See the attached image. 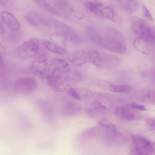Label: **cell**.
I'll return each mask as SVG.
<instances>
[{"label":"cell","mask_w":155,"mask_h":155,"mask_svg":"<svg viewBox=\"0 0 155 155\" xmlns=\"http://www.w3.org/2000/svg\"><path fill=\"white\" fill-rule=\"evenodd\" d=\"M131 154L133 155H155V143L146 137L137 134L132 137Z\"/></svg>","instance_id":"1"},{"label":"cell","mask_w":155,"mask_h":155,"mask_svg":"<svg viewBox=\"0 0 155 155\" xmlns=\"http://www.w3.org/2000/svg\"><path fill=\"white\" fill-rule=\"evenodd\" d=\"M133 30L135 35L147 42H155V31L145 20L138 17L133 18Z\"/></svg>","instance_id":"2"},{"label":"cell","mask_w":155,"mask_h":155,"mask_svg":"<svg viewBox=\"0 0 155 155\" xmlns=\"http://www.w3.org/2000/svg\"><path fill=\"white\" fill-rule=\"evenodd\" d=\"M39 49L40 44L38 40L33 38L18 47L15 52L17 56L21 58L29 59L35 57Z\"/></svg>","instance_id":"3"},{"label":"cell","mask_w":155,"mask_h":155,"mask_svg":"<svg viewBox=\"0 0 155 155\" xmlns=\"http://www.w3.org/2000/svg\"><path fill=\"white\" fill-rule=\"evenodd\" d=\"M37 87L35 79L30 76L19 78L15 81L14 87L17 92L22 94H29L33 92Z\"/></svg>","instance_id":"4"},{"label":"cell","mask_w":155,"mask_h":155,"mask_svg":"<svg viewBox=\"0 0 155 155\" xmlns=\"http://www.w3.org/2000/svg\"><path fill=\"white\" fill-rule=\"evenodd\" d=\"M63 74L49 71L46 78L48 85L54 91L58 92L65 91V86L63 82Z\"/></svg>","instance_id":"5"},{"label":"cell","mask_w":155,"mask_h":155,"mask_svg":"<svg viewBox=\"0 0 155 155\" xmlns=\"http://www.w3.org/2000/svg\"><path fill=\"white\" fill-rule=\"evenodd\" d=\"M114 114L118 119L123 120H132L138 119L139 113L135 110L126 107L119 106L114 110Z\"/></svg>","instance_id":"6"},{"label":"cell","mask_w":155,"mask_h":155,"mask_svg":"<svg viewBox=\"0 0 155 155\" xmlns=\"http://www.w3.org/2000/svg\"><path fill=\"white\" fill-rule=\"evenodd\" d=\"M54 25L58 32L65 35L71 41L77 44L81 43V41L80 37L69 26L62 22L58 21H55Z\"/></svg>","instance_id":"7"},{"label":"cell","mask_w":155,"mask_h":155,"mask_svg":"<svg viewBox=\"0 0 155 155\" xmlns=\"http://www.w3.org/2000/svg\"><path fill=\"white\" fill-rule=\"evenodd\" d=\"M98 45L106 50L120 54H124L127 51L125 45L107 38H102Z\"/></svg>","instance_id":"8"},{"label":"cell","mask_w":155,"mask_h":155,"mask_svg":"<svg viewBox=\"0 0 155 155\" xmlns=\"http://www.w3.org/2000/svg\"><path fill=\"white\" fill-rule=\"evenodd\" d=\"M68 60L75 66H81L89 61L88 52L84 50L73 52L67 57Z\"/></svg>","instance_id":"9"},{"label":"cell","mask_w":155,"mask_h":155,"mask_svg":"<svg viewBox=\"0 0 155 155\" xmlns=\"http://www.w3.org/2000/svg\"><path fill=\"white\" fill-rule=\"evenodd\" d=\"M49 68V71L63 74L68 72L70 69L68 62L59 58H54L51 61Z\"/></svg>","instance_id":"10"},{"label":"cell","mask_w":155,"mask_h":155,"mask_svg":"<svg viewBox=\"0 0 155 155\" xmlns=\"http://www.w3.org/2000/svg\"><path fill=\"white\" fill-rule=\"evenodd\" d=\"M0 15L3 21L9 28L13 31H17L20 28V23L11 13L2 11Z\"/></svg>","instance_id":"11"},{"label":"cell","mask_w":155,"mask_h":155,"mask_svg":"<svg viewBox=\"0 0 155 155\" xmlns=\"http://www.w3.org/2000/svg\"><path fill=\"white\" fill-rule=\"evenodd\" d=\"M100 87L104 89L115 93H127L131 89V87L129 85H116L104 81L101 83Z\"/></svg>","instance_id":"12"},{"label":"cell","mask_w":155,"mask_h":155,"mask_svg":"<svg viewBox=\"0 0 155 155\" xmlns=\"http://www.w3.org/2000/svg\"><path fill=\"white\" fill-rule=\"evenodd\" d=\"M107 38L125 45V38L121 32L115 29L108 27L105 31Z\"/></svg>","instance_id":"13"},{"label":"cell","mask_w":155,"mask_h":155,"mask_svg":"<svg viewBox=\"0 0 155 155\" xmlns=\"http://www.w3.org/2000/svg\"><path fill=\"white\" fill-rule=\"evenodd\" d=\"M41 42L45 48L51 52L60 55H64L66 53L65 48L49 41L43 40H41Z\"/></svg>","instance_id":"14"},{"label":"cell","mask_w":155,"mask_h":155,"mask_svg":"<svg viewBox=\"0 0 155 155\" xmlns=\"http://www.w3.org/2000/svg\"><path fill=\"white\" fill-rule=\"evenodd\" d=\"M133 45L135 48L140 52L145 55L149 53V48L147 42L139 38H136L133 41Z\"/></svg>","instance_id":"15"},{"label":"cell","mask_w":155,"mask_h":155,"mask_svg":"<svg viewBox=\"0 0 155 155\" xmlns=\"http://www.w3.org/2000/svg\"><path fill=\"white\" fill-rule=\"evenodd\" d=\"M36 56L33 64L46 71H49V69H48V60L47 55L44 53H40L38 54Z\"/></svg>","instance_id":"16"},{"label":"cell","mask_w":155,"mask_h":155,"mask_svg":"<svg viewBox=\"0 0 155 155\" xmlns=\"http://www.w3.org/2000/svg\"><path fill=\"white\" fill-rule=\"evenodd\" d=\"M102 65L108 68L115 67L120 63L119 59L115 56L110 54H105L102 56Z\"/></svg>","instance_id":"17"},{"label":"cell","mask_w":155,"mask_h":155,"mask_svg":"<svg viewBox=\"0 0 155 155\" xmlns=\"http://www.w3.org/2000/svg\"><path fill=\"white\" fill-rule=\"evenodd\" d=\"M84 32L89 40L98 45L102 38L96 31L91 28L87 27L84 29Z\"/></svg>","instance_id":"18"},{"label":"cell","mask_w":155,"mask_h":155,"mask_svg":"<svg viewBox=\"0 0 155 155\" xmlns=\"http://www.w3.org/2000/svg\"><path fill=\"white\" fill-rule=\"evenodd\" d=\"M50 38L58 45L65 49L67 39L65 35L58 32H55L50 35Z\"/></svg>","instance_id":"19"},{"label":"cell","mask_w":155,"mask_h":155,"mask_svg":"<svg viewBox=\"0 0 155 155\" xmlns=\"http://www.w3.org/2000/svg\"><path fill=\"white\" fill-rule=\"evenodd\" d=\"M89 61L94 64L97 67L102 65L103 61L102 56L97 51L91 50L88 52Z\"/></svg>","instance_id":"20"},{"label":"cell","mask_w":155,"mask_h":155,"mask_svg":"<svg viewBox=\"0 0 155 155\" xmlns=\"http://www.w3.org/2000/svg\"><path fill=\"white\" fill-rule=\"evenodd\" d=\"M38 107L44 115L51 116L52 111L51 106L47 102L43 100H39L37 102Z\"/></svg>","instance_id":"21"},{"label":"cell","mask_w":155,"mask_h":155,"mask_svg":"<svg viewBox=\"0 0 155 155\" xmlns=\"http://www.w3.org/2000/svg\"><path fill=\"white\" fill-rule=\"evenodd\" d=\"M25 19L29 23L35 26L40 25L43 22L39 15L34 12L27 14L25 16Z\"/></svg>","instance_id":"22"},{"label":"cell","mask_w":155,"mask_h":155,"mask_svg":"<svg viewBox=\"0 0 155 155\" xmlns=\"http://www.w3.org/2000/svg\"><path fill=\"white\" fill-rule=\"evenodd\" d=\"M83 4L89 10L94 14L101 15V11L97 5L88 0H81Z\"/></svg>","instance_id":"23"},{"label":"cell","mask_w":155,"mask_h":155,"mask_svg":"<svg viewBox=\"0 0 155 155\" xmlns=\"http://www.w3.org/2000/svg\"><path fill=\"white\" fill-rule=\"evenodd\" d=\"M142 100L146 104L155 105V91H150L145 93L142 96Z\"/></svg>","instance_id":"24"},{"label":"cell","mask_w":155,"mask_h":155,"mask_svg":"<svg viewBox=\"0 0 155 155\" xmlns=\"http://www.w3.org/2000/svg\"><path fill=\"white\" fill-rule=\"evenodd\" d=\"M30 70L32 74L40 78H46L48 73L33 64L31 67Z\"/></svg>","instance_id":"25"},{"label":"cell","mask_w":155,"mask_h":155,"mask_svg":"<svg viewBox=\"0 0 155 155\" xmlns=\"http://www.w3.org/2000/svg\"><path fill=\"white\" fill-rule=\"evenodd\" d=\"M65 91L67 93L76 99L78 100L81 99V96L78 93L76 89L69 85H67L65 86Z\"/></svg>","instance_id":"26"},{"label":"cell","mask_w":155,"mask_h":155,"mask_svg":"<svg viewBox=\"0 0 155 155\" xmlns=\"http://www.w3.org/2000/svg\"><path fill=\"white\" fill-rule=\"evenodd\" d=\"M99 124L101 127L108 128L113 131L116 130L115 125L108 119L105 118H102L98 121Z\"/></svg>","instance_id":"27"},{"label":"cell","mask_w":155,"mask_h":155,"mask_svg":"<svg viewBox=\"0 0 155 155\" xmlns=\"http://www.w3.org/2000/svg\"><path fill=\"white\" fill-rule=\"evenodd\" d=\"M101 11V15L103 16L110 19H113L114 16V12L110 7H104Z\"/></svg>","instance_id":"28"},{"label":"cell","mask_w":155,"mask_h":155,"mask_svg":"<svg viewBox=\"0 0 155 155\" xmlns=\"http://www.w3.org/2000/svg\"><path fill=\"white\" fill-rule=\"evenodd\" d=\"M147 128L152 132L155 134V119L147 118L145 120Z\"/></svg>","instance_id":"29"},{"label":"cell","mask_w":155,"mask_h":155,"mask_svg":"<svg viewBox=\"0 0 155 155\" xmlns=\"http://www.w3.org/2000/svg\"><path fill=\"white\" fill-rule=\"evenodd\" d=\"M142 11L144 17L147 20L151 21H154V18L146 6L144 5H143Z\"/></svg>","instance_id":"30"},{"label":"cell","mask_w":155,"mask_h":155,"mask_svg":"<svg viewBox=\"0 0 155 155\" xmlns=\"http://www.w3.org/2000/svg\"><path fill=\"white\" fill-rule=\"evenodd\" d=\"M82 78L81 73L78 71H74L71 74V79L74 82H77L80 81Z\"/></svg>","instance_id":"31"},{"label":"cell","mask_w":155,"mask_h":155,"mask_svg":"<svg viewBox=\"0 0 155 155\" xmlns=\"http://www.w3.org/2000/svg\"><path fill=\"white\" fill-rule=\"evenodd\" d=\"M92 104L94 108L102 112L104 111L106 108L105 106L99 102L95 101Z\"/></svg>","instance_id":"32"},{"label":"cell","mask_w":155,"mask_h":155,"mask_svg":"<svg viewBox=\"0 0 155 155\" xmlns=\"http://www.w3.org/2000/svg\"><path fill=\"white\" fill-rule=\"evenodd\" d=\"M131 105L133 108L139 110L145 111L147 110L144 105L139 104L134 102H132Z\"/></svg>","instance_id":"33"},{"label":"cell","mask_w":155,"mask_h":155,"mask_svg":"<svg viewBox=\"0 0 155 155\" xmlns=\"http://www.w3.org/2000/svg\"><path fill=\"white\" fill-rule=\"evenodd\" d=\"M37 4L46 9L49 10L50 8L45 0H33Z\"/></svg>","instance_id":"34"},{"label":"cell","mask_w":155,"mask_h":155,"mask_svg":"<svg viewBox=\"0 0 155 155\" xmlns=\"http://www.w3.org/2000/svg\"><path fill=\"white\" fill-rule=\"evenodd\" d=\"M0 33L1 34L4 35L5 33V30L3 25L1 23L0 24Z\"/></svg>","instance_id":"35"},{"label":"cell","mask_w":155,"mask_h":155,"mask_svg":"<svg viewBox=\"0 0 155 155\" xmlns=\"http://www.w3.org/2000/svg\"><path fill=\"white\" fill-rule=\"evenodd\" d=\"M8 1V0H0V4H5Z\"/></svg>","instance_id":"36"}]
</instances>
